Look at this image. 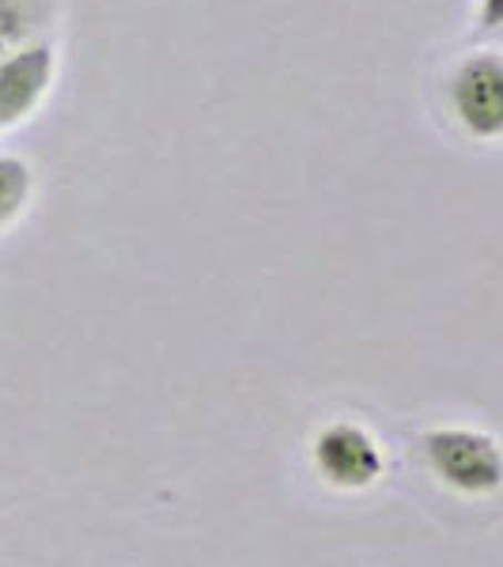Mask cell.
<instances>
[{
    "label": "cell",
    "mask_w": 503,
    "mask_h": 567,
    "mask_svg": "<svg viewBox=\"0 0 503 567\" xmlns=\"http://www.w3.org/2000/svg\"><path fill=\"white\" fill-rule=\"evenodd\" d=\"M424 470L462 499H492L503 488L500 439L470 424H432L417 435Z\"/></svg>",
    "instance_id": "1"
},
{
    "label": "cell",
    "mask_w": 503,
    "mask_h": 567,
    "mask_svg": "<svg viewBox=\"0 0 503 567\" xmlns=\"http://www.w3.org/2000/svg\"><path fill=\"white\" fill-rule=\"evenodd\" d=\"M307 458L315 477L333 492H345V496H360V492H371L374 484L387 477V446L382 439L371 432L363 420L352 416H337L326 420L315 435H310Z\"/></svg>",
    "instance_id": "2"
},
{
    "label": "cell",
    "mask_w": 503,
    "mask_h": 567,
    "mask_svg": "<svg viewBox=\"0 0 503 567\" xmlns=\"http://www.w3.org/2000/svg\"><path fill=\"white\" fill-rule=\"evenodd\" d=\"M451 110L459 125L478 141L503 136V61L496 53H473L451 76Z\"/></svg>",
    "instance_id": "3"
},
{
    "label": "cell",
    "mask_w": 503,
    "mask_h": 567,
    "mask_svg": "<svg viewBox=\"0 0 503 567\" xmlns=\"http://www.w3.org/2000/svg\"><path fill=\"white\" fill-rule=\"evenodd\" d=\"M53 72H58V53L50 42H31L0 58V133L16 130L42 106L53 87Z\"/></svg>",
    "instance_id": "4"
},
{
    "label": "cell",
    "mask_w": 503,
    "mask_h": 567,
    "mask_svg": "<svg viewBox=\"0 0 503 567\" xmlns=\"http://www.w3.org/2000/svg\"><path fill=\"white\" fill-rule=\"evenodd\" d=\"M50 20V0H0V58L34 42Z\"/></svg>",
    "instance_id": "5"
},
{
    "label": "cell",
    "mask_w": 503,
    "mask_h": 567,
    "mask_svg": "<svg viewBox=\"0 0 503 567\" xmlns=\"http://www.w3.org/2000/svg\"><path fill=\"white\" fill-rule=\"evenodd\" d=\"M34 197V171L20 155H0V235L16 224Z\"/></svg>",
    "instance_id": "6"
},
{
    "label": "cell",
    "mask_w": 503,
    "mask_h": 567,
    "mask_svg": "<svg viewBox=\"0 0 503 567\" xmlns=\"http://www.w3.org/2000/svg\"><path fill=\"white\" fill-rule=\"evenodd\" d=\"M481 27H489V31H492V27H500V16H503V4H500V0H481Z\"/></svg>",
    "instance_id": "7"
}]
</instances>
